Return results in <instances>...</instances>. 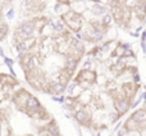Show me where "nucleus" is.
I'll list each match as a JSON object with an SVG mask.
<instances>
[{
	"instance_id": "nucleus-1",
	"label": "nucleus",
	"mask_w": 146,
	"mask_h": 136,
	"mask_svg": "<svg viewBox=\"0 0 146 136\" xmlns=\"http://www.w3.org/2000/svg\"><path fill=\"white\" fill-rule=\"evenodd\" d=\"M62 19L74 32H78L81 30V27H82V17L76 12L64 13V14H62Z\"/></svg>"
},
{
	"instance_id": "nucleus-2",
	"label": "nucleus",
	"mask_w": 146,
	"mask_h": 136,
	"mask_svg": "<svg viewBox=\"0 0 146 136\" xmlns=\"http://www.w3.org/2000/svg\"><path fill=\"white\" fill-rule=\"evenodd\" d=\"M115 108L118 109V112L123 113V112H126L127 109H128V103H127L126 99H119L115 103Z\"/></svg>"
},
{
	"instance_id": "nucleus-3",
	"label": "nucleus",
	"mask_w": 146,
	"mask_h": 136,
	"mask_svg": "<svg viewBox=\"0 0 146 136\" xmlns=\"http://www.w3.org/2000/svg\"><path fill=\"white\" fill-rule=\"evenodd\" d=\"M123 91L127 96H132L135 93V86L133 83H124L123 85Z\"/></svg>"
},
{
	"instance_id": "nucleus-4",
	"label": "nucleus",
	"mask_w": 146,
	"mask_h": 136,
	"mask_svg": "<svg viewBox=\"0 0 146 136\" xmlns=\"http://www.w3.org/2000/svg\"><path fill=\"white\" fill-rule=\"evenodd\" d=\"M7 33H8V26H7V23L0 22V40H3V39L7 36Z\"/></svg>"
},
{
	"instance_id": "nucleus-5",
	"label": "nucleus",
	"mask_w": 146,
	"mask_h": 136,
	"mask_svg": "<svg viewBox=\"0 0 146 136\" xmlns=\"http://www.w3.org/2000/svg\"><path fill=\"white\" fill-rule=\"evenodd\" d=\"M76 118H77L80 122H82L83 119H86V113H85V111H78L77 113H76Z\"/></svg>"
}]
</instances>
